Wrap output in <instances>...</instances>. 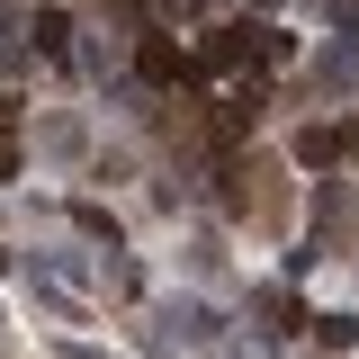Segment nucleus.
Instances as JSON below:
<instances>
[{
    "mask_svg": "<svg viewBox=\"0 0 359 359\" xmlns=\"http://www.w3.org/2000/svg\"><path fill=\"white\" fill-rule=\"evenodd\" d=\"M252 306L269 314V332H297V297H287V287H261V297H252Z\"/></svg>",
    "mask_w": 359,
    "mask_h": 359,
    "instance_id": "obj_9",
    "label": "nucleus"
},
{
    "mask_svg": "<svg viewBox=\"0 0 359 359\" xmlns=\"http://www.w3.org/2000/svg\"><path fill=\"white\" fill-rule=\"evenodd\" d=\"M332 27H341V36L359 45V0H332Z\"/></svg>",
    "mask_w": 359,
    "mask_h": 359,
    "instance_id": "obj_13",
    "label": "nucleus"
},
{
    "mask_svg": "<svg viewBox=\"0 0 359 359\" xmlns=\"http://www.w3.org/2000/svg\"><path fill=\"white\" fill-rule=\"evenodd\" d=\"M252 54H261V63H287V36L261 27V18H233V27H216V36L189 54V72H233V63H252Z\"/></svg>",
    "mask_w": 359,
    "mask_h": 359,
    "instance_id": "obj_1",
    "label": "nucleus"
},
{
    "mask_svg": "<svg viewBox=\"0 0 359 359\" xmlns=\"http://www.w3.org/2000/svg\"><path fill=\"white\" fill-rule=\"evenodd\" d=\"M314 332H323L332 351H351V341H359V323H351V314H314Z\"/></svg>",
    "mask_w": 359,
    "mask_h": 359,
    "instance_id": "obj_11",
    "label": "nucleus"
},
{
    "mask_svg": "<svg viewBox=\"0 0 359 359\" xmlns=\"http://www.w3.org/2000/svg\"><path fill=\"white\" fill-rule=\"evenodd\" d=\"M45 153H54V162H81L90 153V135H81V117H45V135H36Z\"/></svg>",
    "mask_w": 359,
    "mask_h": 359,
    "instance_id": "obj_7",
    "label": "nucleus"
},
{
    "mask_svg": "<svg viewBox=\"0 0 359 359\" xmlns=\"http://www.w3.org/2000/svg\"><path fill=\"white\" fill-rule=\"evenodd\" d=\"M9 180H18V144L0 135V189H9Z\"/></svg>",
    "mask_w": 359,
    "mask_h": 359,
    "instance_id": "obj_14",
    "label": "nucleus"
},
{
    "mask_svg": "<svg viewBox=\"0 0 359 359\" xmlns=\"http://www.w3.org/2000/svg\"><path fill=\"white\" fill-rule=\"evenodd\" d=\"M153 9L162 0H117V27H153Z\"/></svg>",
    "mask_w": 359,
    "mask_h": 359,
    "instance_id": "obj_12",
    "label": "nucleus"
},
{
    "mask_svg": "<svg viewBox=\"0 0 359 359\" xmlns=\"http://www.w3.org/2000/svg\"><path fill=\"white\" fill-rule=\"evenodd\" d=\"M314 90H332V99H351V90H359V45H332V54L314 63Z\"/></svg>",
    "mask_w": 359,
    "mask_h": 359,
    "instance_id": "obj_5",
    "label": "nucleus"
},
{
    "mask_svg": "<svg viewBox=\"0 0 359 359\" xmlns=\"http://www.w3.org/2000/svg\"><path fill=\"white\" fill-rule=\"evenodd\" d=\"M0 261H9V252H0Z\"/></svg>",
    "mask_w": 359,
    "mask_h": 359,
    "instance_id": "obj_16",
    "label": "nucleus"
},
{
    "mask_svg": "<svg viewBox=\"0 0 359 359\" xmlns=\"http://www.w3.org/2000/svg\"><path fill=\"white\" fill-rule=\"evenodd\" d=\"M135 81H144V90H171V81H189V54H180L171 36H135Z\"/></svg>",
    "mask_w": 359,
    "mask_h": 359,
    "instance_id": "obj_2",
    "label": "nucleus"
},
{
    "mask_svg": "<svg viewBox=\"0 0 359 359\" xmlns=\"http://www.w3.org/2000/svg\"><path fill=\"white\" fill-rule=\"evenodd\" d=\"M261 9H278V0H261Z\"/></svg>",
    "mask_w": 359,
    "mask_h": 359,
    "instance_id": "obj_15",
    "label": "nucleus"
},
{
    "mask_svg": "<svg viewBox=\"0 0 359 359\" xmlns=\"http://www.w3.org/2000/svg\"><path fill=\"white\" fill-rule=\"evenodd\" d=\"M0 332H9V323H0Z\"/></svg>",
    "mask_w": 359,
    "mask_h": 359,
    "instance_id": "obj_17",
    "label": "nucleus"
},
{
    "mask_svg": "<svg viewBox=\"0 0 359 359\" xmlns=\"http://www.w3.org/2000/svg\"><path fill=\"white\" fill-rule=\"evenodd\" d=\"M27 36H36V54L72 63V18H63V9H36V18H27Z\"/></svg>",
    "mask_w": 359,
    "mask_h": 359,
    "instance_id": "obj_6",
    "label": "nucleus"
},
{
    "mask_svg": "<svg viewBox=\"0 0 359 359\" xmlns=\"http://www.w3.org/2000/svg\"><path fill=\"white\" fill-rule=\"evenodd\" d=\"M18 63H27V18L0 0V72H18Z\"/></svg>",
    "mask_w": 359,
    "mask_h": 359,
    "instance_id": "obj_8",
    "label": "nucleus"
},
{
    "mask_svg": "<svg viewBox=\"0 0 359 359\" xmlns=\"http://www.w3.org/2000/svg\"><path fill=\"white\" fill-rule=\"evenodd\" d=\"M72 224H81L90 243H108V252H117V216H108V207H72Z\"/></svg>",
    "mask_w": 359,
    "mask_h": 359,
    "instance_id": "obj_10",
    "label": "nucleus"
},
{
    "mask_svg": "<svg viewBox=\"0 0 359 359\" xmlns=\"http://www.w3.org/2000/svg\"><path fill=\"white\" fill-rule=\"evenodd\" d=\"M162 323H171L180 341H198V351H216V341H224V314L207 306V297H171V306H162Z\"/></svg>",
    "mask_w": 359,
    "mask_h": 359,
    "instance_id": "obj_3",
    "label": "nucleus"
},
{
    "mask_svg": "<svg viewBox=\"0 0 359 359\" xmlns=\"http://www.w3.org/2000/svg\"><path fill=\"white\" fill-rule=\"evenodd\" d=\"M297 162H306V171H332V162H351V126H306V135H297Z\"/></svg>",
    "mask_w": 359,
    "mask_h": 359,
    "instance_id": "obj_4",
    "label": "nucleus"
}]
</instances>
